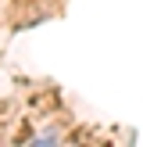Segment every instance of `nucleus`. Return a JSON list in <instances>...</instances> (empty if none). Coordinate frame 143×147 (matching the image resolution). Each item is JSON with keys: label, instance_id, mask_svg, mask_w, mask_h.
I'll return each instance as SVG.
<instances>
[]
</instances>
